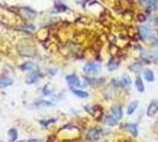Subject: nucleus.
<instances>
[{
  "label": "nucleus",
  "instance_id": "nucleus-18",
  "mask_svg": "<svg viewBox=\"0 0 158 142\" xmlns=\"http://www.w3.org/2000/svg\"><path fill=\"white\" fill-rule=\"evenodd\" d=\"M117 122L118 121H117L112 115L107 116V118H106V123H107L109 126H114V124H117Z\"/></svg>",
  "mask_w": 158,
  "mask_h": 142
},
{
  "label": "nucleus",
  "instance_id": "nucleus-14",
  "mask_svg": "<svg viewBox=\"0 0 158 142\" xmlns=\"http://www.w3.org/2000/svg\"><path fill=\"white\" fill-rule=\"evenodd\" d=\"M136 88L138 90L139 93H144V84H143V81H142V78L140 77H137V80H136Z\"/></svg>",
  "mask_w": 158,
  "mask_h": 142
},
{
  "label": "nucleus",
  "instance_id": "nucleus-6",
  "mask_svg": "<svg viewBox=\"0 0 158 142\" xmlns=\"http://www.w3.org/2000/svg\"><path fill=\"white\" fill-rule=\"evenodd\" d=\"M99 134H100V133H99L98 129L92 128V129H90V130H89V133H87V137H89L90 140H93V141H94V140H97V139L99 137Z\"/></svg>",
  "mask_w": 158,
  "mask_h": 142
},
{
  "label": "nucleus",
  "instance_id": "nucleus-7",
  "mask_svg": "<svg viewBox=\"0 0 158 142\" xmlns=\"http://www.w3.org/2000/svg\"><path fill=\"white\" fill-rule=\"evenodd\" d=\"M143 7L148 8V10H151L153 7H156V0H140Z\"/></svg>",
  "mask_w": 158,
  "mask_h": 142
},
{
  "label": "nucleus",
  "instance_id": "nucleus-12",
  "mask_svg": "<svg viewBox=\"0 0 158 142\" xmlns=\"http://www.w3.org/2000/svg\"><path fill=\"white\" fill-rule=\"evenodd\" d=\"M71 91H72V93L76 95V96H78V97H81V98H86V97H89V94H87V93H85V91L77 90V89H74V88L71 89Z\"/></svg>",
  "mask_w": 158,
  "mask_h": 142
},
{
  "label": "nucleus",
  "instance_id": "nucleus-5",
  "mask_svg": "<svg viewBox=\"0 0 158 142\" xmlns=\"http://www.w3.org/2000/svg\"><path fill=\"white\" fill-rule=\"evenodd\" d=\"M111 115L113 116L117 121H119V120L123 117V113H122V108H120V105H116V107H113Z\"/></svg>",
  "mask_w": 158,
  "mask_h": 142
},
{
  "label": "nucleus",
  "instance_id": "nucleus-15",
  "mask_svg": "<svg viewBox=\"0 0 158 142\" xmlns=\"http://www.w3.org/2000/svg\"><path fill=\"white\" fill-rule=\"evenodd\" d=\"M12 83H13V81H12L11 78H1V80H0V87H1V88H5V87L11 85Z\"/></svg>",
  "mask_w": 158,
  "mask_h": 142
},
{
  "label": "nucleus",
  "instance_id": "nucleus-21",
  "mask_svg": "<svg viewBox=\"0 0 158 142\" xmlns=\"http://www.w3.org/2000/svg\"><path fill=\"white\" fill-rule=\"evenodd\" d=\"M8 135H10V139H11V140H15V139H17V130H15V129H11V130L8 131Z\"/></svg>",
  "mask_w": 158,
  "mask_h": 142
},
{
  "label": "nucleus",
  "instance_id": "nucleus-4",
  "mask_svg": "<svg viewBox=\"0 0 158 142\" xmlns=\"http://www.w3.org/2000/svg\"><path fill=\"white\" fill-rule=\"evenodd\" d=\"M66 81H67V83H69L71 87H80V81H79L78 77L74 76V75L67 76V77H66Z\"/></svg>",
  "mask_w": 158,
  "mask_h": 142
},
{
  "label": "nucleus",
  "instance_id": "nucleus-10",
  "mask_svg": "<svg viewBox=\"0 0 158 142\" xmlns=\"http://www.w3.org/2000/svg\"><path fill=\"white\" fill-rule=\"evenodd\" d=\"M119 65V62L116 61V59H111V61L109 62V64H107V69L110 70V71H114L116 69L118 68Z\"/></svg>",
  "mask_w": 158,
  "mask_h": 142
},
{
  "label": "nucleus",
  "instance_id": "nucleus-19",
  "mask_svg": "<svg viewBox=\"0 0 158 142\" xmlns=\"http://www.w3.org/2000/svg\"><path fill=\"white\" fill-rule=\"evenodd\" d=\"M35 105L37 107H51V105H53L52 102H46V101H39L35 103Z\"/></svg>",
  "mask_w": 158,
  "mask_h": 142
},
{
  "label": "nucleus",
  "instance_id": "nucleus-9",
  "mask_svg": "<svg viewBox=\"0 0 158 142\" xmlns=\"http://www.w3.org/2000/svg\"><path fill=\"white\" fill-rule=\"evenodd\" d=\"M126 129L133 136H137V134H138V129H137V124L136 123H129V124H126Z\"/></svg>",
  "mask_w": 158,
  "mask_h": 142
},
{
  "label": "nucleus",
  "instance_id": "nucleus-8",
  "mask_svg": "<svg viewBox=\"0 0 158 142\" xmlns=\"http://www.w3.org/2000/svg\"><path fill=\"white\" fill-rule=\"evenodd\" d=\"M144 80L148 82L155 81V75H153V72H152V70H150V69L144 70Z\"/></svg>",
  "mask_w": 158,
  "mask_h": 142
},
{
  "label": "nucleus",
  "instance_id": "nucleus-11",
  "mask_svg": "<svg viewBox=\"0 0 158 142\" xmlns=\"http://www.w3.org/2000/svg\"><path fill=\"white\" fill-rule=\"evenodd\" d=\"M137 107H138V102L137 101L131 102V103L129 104V107H127V114H129V115L133 114V113H135V110L137 109Z\"/></svg>",
  "mask_w": 158,
  "mask_h": 142
},
{
  "label": "nucleus",
  "instance_id": "nucleus-13",
  "mask_svg": "<svg viewBox=\"0 0 158 142\" xmlns=\"http://www.w3.org/2000/svg\"><path fill=\"white\" fill-rule=\"evenodd\" d=\"M40 75L38 72H32V75H30L28 77H27V83L30 84V83H35V82L38 81V78H39Z\"/></svg>",
  "mask_w": 158,
  "mask_h": 142
},
{
  "label": "nucleus",
  "instance_id": "nucleus-2",
  "mask_svg": "<svg viewBox=\"0 0 158 142\" xmlns=\"http://www.w3.org/2000/svg\"><path fill=\"white\" fill-rule=\"evenodd\" d=\"M158 111V102L157 101H152L149 107H148V110H146V114L148 116H153L156 115Z\"/></svg>",
  "mask_w": 158,
  "mask_h": 142
},
{
  "label": "nucleus",
  "instance_id": "nucleus-20",
  "mask_svg": "<svg viewBox=\"0 0 158 142\" xmlns=\"http://www.w3.org/2000/svg\"><path fill=\"white\" fill-rule=\"evenodd\" d=\"M130 69H131V71H133V72H138L139 70L142 69V64H139V63H135L133 65L130 67Z\"/></svg>",
  "mask_w": 158,
  "mask_h": 142
},
{
  "label": "nucleus",
  "instance_id": "nucleus-17",
  "mask_svg": "<svg viewBox=\"0 0 158 142\" xmlns=\"http://www.w3.org/2000/svg\"><path fill=\"white\" fill-rule=\"evenodd\" d=\"M124 87H127V85H130L131 84V80H130V77L127 76V75H124L123 76V78H122V82H120Z\"/></svg>",
  "mask_w": 158,
  "mask_h": 142
},
{
  "label": "nucleus",
  "instance_id": "nucleus-23",
  "mask_svg": "<svg viewBox=\"0 0 158 142\" xmlns=\"http://www.w3.org/2000/svg\"><path fill=\"white\" fill-rule=\"evenodd\" d=\"M156 8H158V0H156Z\"/></svg>",
  "mask_w": 158,
  "mask_h": 142
},
{
  "label": "nucleus",
  "instance_id": "nucleus-22",
  "mask_svg": "<svg viewBox=\"0 0 158 142\" xmlns=\"http://www.w3.org/2000/svg\"><path fill=\"white\" fill-rule=\"evenodd\" d=\"M56 11H66L65 6H56Z\"/></svg>",
  "mask_w": 158,
  "mask_h": 142
},
{
  "label": "nucleus",
  "instance_id": "nucleus-1",
  "mask_svg": "<svg viewBox=\"0 0 158 142\" xmlns=\"http://www.w3.org/2000/svg\"><path fill=\"white\" fill-rule=\"evenodd\" d=\"M100 68L102 67L97 63H87L84 67V72L87 75H96L97 72H99Z\"/></svg>",
  "mask_w": 158,
  "mask_h": 142
},
{
  "label": "nucleus",
  "instance_id": "nucleus-16",
  "mask_svg": "<svg viewBox=\"0 0 158 142\" xmlns=\"http://www.w3.org/2000/svg\"><path fill=\"white\" fill-rule=\"evenodd\" d=\"M34 67H35L34 63H32V62H27V63H25V64H23V65L20 67V69L24 70V71H27V70H32Z\"/></svg>",
  "mask_w": 158,
  "mask_h": 142
},
{
  "label": "nucleus",
  "instance_id": "nucleus-3",
  "mask_svg": "<svg viewBox=\"0 0 158 142\" xmlns=\"http://www.w3.org/2000/svg\"><path fill=\"white\" fill-rule=\"evenodd\" d=\"M139 32H140V37H142L143 39H149V38H151V36H152L151 28L148 26H142L139 28Z\"/></svg>",
  "mask_w": 158,
  "mask_h": 142
}]
</instances>
